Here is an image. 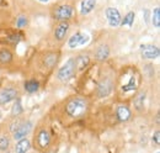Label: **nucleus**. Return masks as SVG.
<instances>
[{"label": "nucleus", "mask_w": 160, "mask_h": 153, "mask_svg": "<svg viewBox=\"0 0 160 153\" xmlns=\"http://www.w3.org/2000/svg\"><path fill=\"white\" fill-rule=\"evenodd\" d=\"M86 110H88V103L81 98H75L70 100L65 106L67 114L72 117H80L85 115Z\"/></svg>", "instance_id": "1"}, {"label": "nucleus", "mask_w": 160, "mask_h": 153, "mask_svg": "<svg viewBox=\"0 0 160 153\" xmlns=\"http://www.w3.org/2000/svg\"><path fill=\"white\" fill-rule=\"evenodd\" d=\"M77 72V66H75V59L70 58L65 62V64L63 67H60V69L57 73V78L59 79L60 82H68L69 79H72L73 76H75Z\"/></svg>", "instance_id": "2"}, {"label": "nucleus", "mask_w": 160, "mask_h": 153, "mask_svg": "<svg viewBox=\"0 0 160 153\" xmlns=\"http://www.w3.org/2000/svg\"><path fill=\"white\" fill-rule=\"evenodd\" d=\"M73 16V6L64 4V5H59L54 13H53V18L59 21H67Z\"/></svg>", "instance_id": "3"}, {"label": "nucleus", "mask_w": 160, "mask_h": 153, "mask_svg": "<svg viewBox=\"0 0 160 153\" xmlns=\"http://www.w3.org/2000/svg\"><path fill=\"white\" fill-rule=\"evenodd\" d=\"M140 53H142V57L145 59H155L159 57L160 50L154 45H142Z\"/></svg>", "instance_id": "4"}, {"label": "nucleus", "mask_w": 160, "mask_h": 153, "mask_svg": "<svg viewBox=\"0 0 160 153\" xmlns=\"http://www.w3.org/2000/svg\"><path fill=\"white\" fill-rule=\"evenodd\" d=\"M106 18L108 20V24L111 27H117L121 25V20H122V16H121L120 11L115 8H108L106 9Z\"/></svg>", "instance_id": "5"}, {"label": "nucleus", "mask_w": 160, "mask_h": 153, "mask_svg": "<svg viewBox=\"0 0 160 153\" xmlns=\"http://www.w3.org/2000/svg\"><path fill=\"white\" fill-rule=\"evenodd\" d=\"M31 129H32V124H31L30 121H27V122H22V124H20V125L16 127V130H14V138L18 140V141H19V140H22V138H25L26 135L30 134Z\"/></svg>", "instance_id": "6"}, {"label": "nucleus", "mask_w": 160, "mask_h": 153, "mask_svg": "<svg viewBox=\"0 0 160 153\" xmlns=\"http://www.w3.org/2000/svg\"><path fill=\"white\" fill-rule=\"evenodd\" d=\"M18 98V90L14 88H4L0 92V105L10 103Z\"/></svg>", "instance_id": "7"}, {"label": "nucleus", "mask_w": 160, "mask_h": 153, "mask_svg": "<svg viewBox=\"0 0 160 153\" xmlns=\"http://www.w3.org/2000/svg\"><path fill=\"white\" fill-rule=\"evenodd\" d=\"M88 41H89V36H88V35L81 34V32H77L75 35H73L72 37L69 38L68 45H69L70 48H75V47H78V46L85 45Z\"/></svg>", "instance_id": "8"}, {"label": "nucleus", "mask_w": 160, "mask_h": 153, "mask_svg": "<svg viewBox=\"0 0 160 153\" xmlns=\"http://www.w3.org/2000/svg\"><path fill=\"white\" fill-rule=\"evenodd\" d=\"M68 30H69V24L67 21H60L59 24H58V26L56 27V31H54L56 40H58V41L64 40V37L68 34Z\"/></svg>", "instance_id": "9"}, {"label": "nucleus", "mask_w": 160, "mask_h": 153, "mask_svg": "<svg viewBox=\"0 0 160 153\" xmlns=\"http://www.w3.org/2000/svg\"><path fill=\"white\" fill-rule=\"evenodd\" d=\"M112 90V82L106 78L99 84V95L100 96H107Z\"/></svg>", "instance_id": "10"}, {"label": "nucleus", "mask_w": 160, "mask_h": 153, "mask_svg": "<svg viewBox=\"0 0 160 153\" xmlns=\"http://www.w3.org/2000/svg\"><path fill=\"white\" fill-rule=\"evenodd\" d=\"M49 142H51V136L48 134V131L46 130L40 131V134L37 135V143L41 148H47L49 146Z\"/></svg>", "instance_id": "11"}, {"label": "nucleus", "mask_w": 160, "mask_h": 153, "mask_svg": "<svg viewBox=\"0 0 160 153\" xmlns=\"http://www.w3.org/2000/svg\"><path fill=\"white\" fill-rule=\"evenodd\" d=\"M95 5H96V0H82L80 14L81 15H88L89 13H91L95 9Z\"/></svg>", "instance_id": "12"}, {"label": "nucleus", "mask_w": 160, "mask_h": 153, "mask_svg": "<svg viewBox=\"0 0 160 153\" xmlns=\"http://www.w3.org/2000/svg\"><path fill=\"white\" fill-rule=\"evenodd\" d=\"M116 114H117L118 120H120V121H122V122H124V121L129 120V117H131V115H132V114H131L129 108H128V106H126V105H120V106L117 108Z\"/></svg>", "instance_id": "13"}, {"label": "nucleus", "mask_w": 160, "mask_h": 153, "mask_svg": "<svg viewBox=\"0 0 160 153\" xmlns=\"http://www.w3.org/2000/svg\"><path fill=\"white\" fill-rule=\"evenodd\" d=\"M108 56H110V48L107 45H101L95 51V57L99 61H105V59H107Z\"/></svg>", "instance_id": "14"}, {"label": "nucleus", "mask_w": 160, "mask_h": 153, "mask_svg": "<svg viewBox=\"0 0 160 153\" xmlns=\"http://www.w3.org/2000/svg\"><path fill=\"white\" fill-rule=\"evenodd\" d=\"M31 147V143L26 138H22V140H19V142L16 143L15 146V152L16 153H26Z\"/></svg>", "instance_id": "15"}, {"label": "nucleus", "mask_w": 160, "mask_h": 153, "mask_svg": "<svg viewBox=\"0 0 160 153\" xmlns=\"http://www.w3.org/2000/svg\"><path fill=\"white\" fill-rule=\"evenodd\" d=\"M38 88H40V83L37 80L32 79V80H28L25 83V90L27 93H36L38 90Z\"/></svg>", "instance_id": "16"}, {"label": "nucleus", "mask_w": 160, "mask_h": 153, "mask_svg": "<svg viewBox=\"0 0 160 153\" xmlns=\"http://www.w3.org/2000/svg\"><path fill=\"white\" fill-rule=\"evenodd\" d=\"M12 59V53L9 50H1L0 51V63L1 64H8Z\"/></svg>", "instance_id": "17"}, {"label": "nucleus", "mask_w": 160, "mask_h": 153, "mask_svg": "<svg viewBox=\"0 0 160 153\" xmlns=\"http://www.w3.org/2000/svg\"><path fill=\"white\" fill-rule=\"evenodd\" d=\"M89 57L88 56H79V57L75 59V66H77V69H84L88 64H89Z\"/></svg>", "instance_id": "18"}, {"label": "nucleus", "mask_w": 160, "mask_h": 153, "mask_svg": "<svg viewBox=\"0 0 160 153\" xmlns=\"http://www.w3.org/2000/svg\"><path fill=\"white\" fill-rule=\"evenodd\" d=\"M136 88H137V79H136V76H131V79H129V82L126 84V85H123L122 87V90L123 92H133V90H136Z\"/></svg>", "instance_id": "19"}, {"label": "nucleus", "mask_w": 160, "mask_h": 153, "mask_svg": "<svg viewBox=\"0 0 160 153\" xmlns=\"http://www.w3.org/2000/svg\"><path fill=\"white\" fill-rule=\"evenodd\" d=\"M134 13L133 11H131V13H128L123 19L121 20V24L124 26V25H128V26H132L133 25V20H134Z\"/></svg>", "instance_id": "20"}, {"label": "nucleus", "mask_w": 160, "mask_h": 153, "mask_svg": "<svg viewBox=\"0 0 160 153\" xmlns=\"http://www.w3.org/2000/svg\"><path fill=\"white\" fill-rule=\"evenodd\" d=\"M21 113H22V105H21L20 99H18V100L15 101L12 109H11V115H12V116H19Z\"/></svg>", "instance_id": "21"}, {"label": "nucleus", "mask_w": 160, "mask_h": 153, "mask_svg": "<svg viewBox=\"0 0 160 153\" xmlns=\"http://www.w3.org/2000/svg\"><path fill=\"white\" fill-rule=\"evenodd\" d=\"M152 20H153V25L155 27H160V8H155L154 9Z\"/></svg>", "instance_id": "22"}, {"label": "nucleus", "mask_w": 160, "mask_h": 153, "mask_svg": "<svg viewBox=\"0 0 160 153\" xmlns=\"http://www.w3.org/2000/svg\"><path fill=\"white\" fill-rule=\"evenodd\" d=\"M144 99H145V94L144 93H140L139 95L137 96L136 99V105H137V109H142V106L144 105Z\"/></svg>", "instance_id": "23"}, {"label": "nucleus", "mask_w": 160, "mask_h": 153, "mask_svg": "<svg viewBox=\"0 0 160 153\" xmlns=\"http://www.w3.org/2000/svg\"><path fill=\"white\" fill-rule=\"evenodd\" d=\"M26 25H27V19H26V16H23V15L19 16L18 20H16V26L22 29V27H26Z\"/></svg>", "instance_id": "24"}, {"label": "nucleus", "mask_w": 160, "mask_h": 153, "mask_svg": "<svg viewBox=\"0 0 160 153\" xmlns=\"http://www.w3.org/2000/svg\"><path fill=\"white\" fill-rule=\"evenodd\" d=\"M9 148V140L6 137L0 138V151H6Z\"/></svg>", "instance_id": "25"}, {"label": "nucleus", "mask_w": 160, "mask_h": 153, "mask_svg": "<svg viewBox=\"0 0 160 153\" xmlns=\"http://www.w3.org/2000/svg\"><path fill=\"white\" fill-rule=\"evenodd\" d=\"M153 141H154L155 145H159L160 143V132L159 131H157V132L154 134V136H153Z\"/></svg>", "instance_id": "26"}, {"label": "nucleus", "mask_w": 160, "mask_h": 153, "mask_svg": "<svg viewBox=\"0 0 160 153\" xmlns=\"http://www.w3.org/2000/svg\"><path fill=\"white\" fill-rule=\"evenodd\" d=\"M144 15H145L144 18H145V20H147V22H148V18H149L148 15H149V11H148V10H145V11H144Z\"/></svg>", "instance_id": "27"}, {"label": "nucleus", "mask_w": 160, "mask_h": 153, "mask_svg": "<svg viewBox=\"0 0 160 153\" xmlns=\"http://www.w3.org/2000/svg\"><path fill=\"white\" fill-rule=\"evenodd\" d=\"M40 1H42V3H47L48 0H40Z\"/></svg>", "instance_id": "28"}, {"label": "nucleus", "mask_w": 160, "mask_h": 153, "mask_svg": "<svg viewBox=\"0 0 160 153\" xmlns=\"http://www.w3.org/2000/svg\"><path fill=\"white\" fill-rule=\"evenodd\" d=\"M0 117H1V111H0Z\"/></svg>", "instance_id": "29"}, {"label": "nucleus", "mask_w": 160, "mask_h": 153, "mask_svg": "<svg viewBox=\"0 0 160 153\" xmlns=\"http://www.w3.org/2000/svg\"><path fill=\"white\" fill-rule=\"evenodd\" d=\"M157 153H159V152H157Z\"/></svg>", "instance_id": "30"}, {"label": "nucleus", "mask_w": 160, "mask_h": 153, "mask_svg": "<svg viewBox=\"0 0 160 153\" xmlns=\"http://www.w3.org/2000/svg\"><path fill=\"white\" fill-rule=\"evenodd\" d=\"M8 153H9V152H8Z\"/></svg>", "instance_id": "31"}]
</instances>
